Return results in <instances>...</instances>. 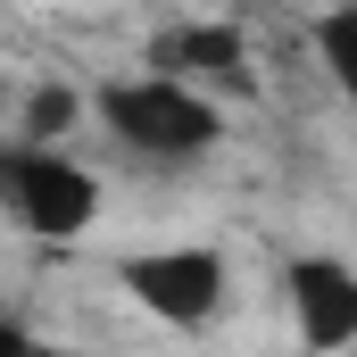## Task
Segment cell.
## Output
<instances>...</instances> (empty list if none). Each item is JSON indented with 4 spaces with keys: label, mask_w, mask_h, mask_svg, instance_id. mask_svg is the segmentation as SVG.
<instances>
[{
    "label": "cell",
    "mask_w": 357,
    "mask_h": 357,
    "mask_svg": "<svg viewBox=\"0 0 357 357\" xmlns=\"http://www.w3.org/2000/svg\"><path fill=\"white\" fill-rule=\"evenodd\" d=\"M100 116H108V133L125 142V150H142V158H199L225 125H216V108L199 100V84H183V75H125V84L100 91Z\"/></svg>",
    "instance_id": "6da1fadb"
},
{
    "label": "cell",
    "mask_w": 357,
    "mask_h": 357,
    "mask_svg": "<svg viewBox=\"0 0 357 357\" xmlns=\"http://www.w3.org/2000/svg\"><path fill=\"white\" fill-rule=\"evenodd\" d=\"M158 75H183V84H208V75H241V33L233 25H175L158 33Z\"/></svg>",
    "instance_id": "5b68a950"
},
{
    "label": "cell",
    "mask_w": 357,
    "mask_h": 357,
    "mask_svg": "<svg viewBox=\"0 0 357 357\" xmlns=\"http://www.w3.org/2000/svg\"><path fill=\"white\" fill-rule=\"evenodd\" d=\"M0 183H8L17 225L42 233V241H75V233H91V216H100V183H91L67 150H33V142H17V158H8Z\"/></svg>",
    "instance_id": "7a4b0ae2"
},
{
    "label": "cell",
    "mask_w": 357,
    "mask_h": 357,
    "mask_svg": "<svg viewBox=\"0 0 357 357\" xmlns=\"http://www.w3.org/2000/svg\"><path fill=\"white\" fill-rule=\"evenodd\" d=\"M316 50H324V67H333V84L349 91V116H357V0H341L316 25Z\"/></svg>",
    "instance_id": "52a82bcc"
},
{
    "label": "cell",
    "mask_w": 357,
    "mask_h": 357,
    "mask_svg": "<svg viewBox=\"0 0 357 357\" xmlns=\"http://www.w3.org/2000/svg\"><path fill=\"white\" fill-rule=\"evenodd\" d=\"M0 357H33V341H25V324H0Z\"/></svg>",
    "instance_id": "ba28073f"
},
{
    "label": "cell",
    "mask_w": 357,
    "mask_h": 357,
    "mask_svg": "<svg viewBox=\"0 0 357 357\" xmlns=\"http://www.w3.org/2000/svg\"><path fill=\"white\" fill-rule=\"evenodd\" d=\"M282 282H291L299 341H307L316 357H333V349L357 341V266H341V258H299Z\"/></svg>",
    "instance_id": "277c9868"
},
{
    "label": "cell",
    "mask_w": 357,
    "mask_h": 357,
    "mask_svg": "<svg viewBox=\"0 0 357 357\" xmlns=\"http://www.w3.org/2000/svg\"><path fill=\"white\" fill-rule=\"evenodd\" d=\"M125 291L158 324H208L225 307V258L191 250V241L183 250H142V258H125Z\"/></svg>",
    "instance_id": "3957f363"
},
{
    "label": "cell",
    "mask_w": 357,
    "mask_h": 357,
    "mask_svg": "<svg viewBox=\"0 0 357 357\" xmlns=\"http://www.w3.org/2000/svg\"><path fill=\"white\" fill-rule=\"evenodd\" d=\"M75 116H84V100L67 84H33V100H25V142H33V150H59V142L75 133Z\"/></svg>",
    "instance_id": "8992f818"
}]
</instances>
